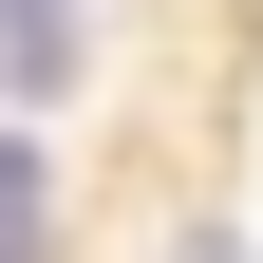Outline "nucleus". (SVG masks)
Returning a JSON list of instances; mask_svg holds the SVG:
<instances>
[{"instance_id": "1", "label": "nucleus", "mask_w": 263, "mask_h": 263, "mask_svg": "<svg viewBox=\"0 0 263 263\" xmlns=\"http://www.w3.org/2000/svg\"><path fill=\"white\" fill-rule=\"evenodd\" d=\"M0 94H76V19L57 0H0Z\"/></svg>"}, {"instance_id": "2", "label": "nucleus", "mask_w": 263, "mask_h": 263, "mask_svg": "<svg viewBox=\"0 0 263 263\" xmlns=\"http://www.w3.org/2000/svg\"><path fill=\"white\" fill-rule=\"evenodd\" d=\"M170 263H245V245H170Z\"/></svg>"}]
</instances>
